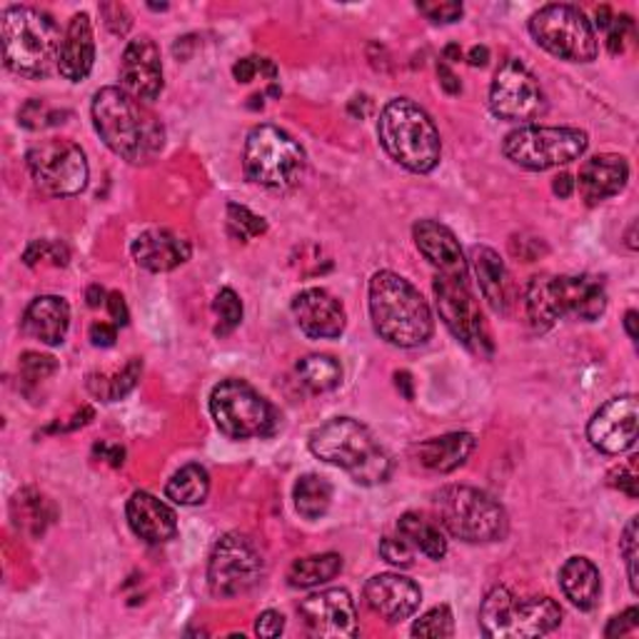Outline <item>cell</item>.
Returning a JSON list of instances; mask_svg holds the SVG:
<instances>
[{"label":"cell","mask_w":639,"mask_h":639,"mask_svg":"<svg viewBox=\"0 0 639 639\" xmlns=\"http://www.w3.org/2000/svg\"><path fill=\"white\" fill-rule=\"evenodd\" d=\"M93 126L113 153L143 165L163 151L165 130L143 103L122 87H100L93 98Z\"/></svg>","instance_id":"obj_1"},{"label":"cell","mask_w":639,"mask_h":639,"mask_svg":"<svg viewBox=\"0 0 639 639\" xmlns=\"http://www.w3.org/2000/svg\"><path fill=\"white\" fill-rule=\"evenodd\" d=\"M370 318L375 332L395 347H419L433 338L430 305L417 287L392 270H380L370 280Z\"/></svg>","instance_id":"obj_2"},{"label":"cell","mask_w":639,"mask_h":639,"mask_svg":"<svg viewBox=\"0 0 639 639\" xmlns=\"http://www.w3.org/2000/svg\"><path fill=\"white\" fill-rule=\"evenodd\" d=\"M315 458L345 470L357 485L375 487L388 483L392 460L370 427L353 417H332L310 435Z\"/></svg>","instance_id":"obj_3"},{"label":"cell","mask_w":639,"mask_h":639,"mask_svg":"<svg viewBox=\"0 0 639 639\" xmlns=\"http://www.w3.org/2000/svg\"><path fill=\"white\" fill-rule=\"evenodd\" d=\"M524 310L535 332H547L557 320H600L607 310L605 280L594 275H535L524 291Z\"/></svg>","instance_id":"obj_4"},{"label":"cell","mask_w":639,"mask_h":639,"mask_svg":"<svg viewBox=\"0 0 639 639\" xmlns=\"http://www.w3.org/2000/svg\"><path fill=\"white\" fill-rule=\"evenodd\" d=\"M3 60L8 70L23 78H48L58 70L63 35L52 15L38 8L11 5L0 15Z\"/></svg>","instance_id":"obj_5"},{"label":"cell","mask_w":639,"mask_h":639,"mask_svg":"<svg viewBox=\"0 0 639 639\" xmlns=\"http://www.w3.org/2000/svg\"><path fill=\"white\" fill-rule=\"evenodd\" d=\"M380 143L392 161L410 173H430L442 155V140L435 120L415 100L395 98L384 105L378 122Z\"/></svg>","instance_id":"obj_6"},{"label":"cell","mask_w":639,"mask_h":639,"mask_svg":"<svg viewBox=\"0 0 639 639\" xmlns=\"http://www.w3.org/2000/svg\"><path fill=\"white\" fill-rule=\"evenodd\" d=\"M245 178L268 190H291L300 186L308 155L283 128L262 122L250 130L242 153Z\"/></svg>","instance_id":"obj_7"},{"label":"cell","mask_w":639,"mask_h":639,"mask_svg":"<svg viewBox=\"0 0 639 639\" xmlns=\"http://www.w3.org/2000/svg\"><path fill=\"white\" fill-rule=\"evenodd\" d=\"M440 524L468 545H487L507 535V512L493 495L477 487L450 485L435 495Z\"/></svg>","instance_id":"obj_8"},{"label":"cell","mask_w":639,"mask_h":639,"mask_svg":"<svg viewBox=\"0 0 639 639\" xmlns=\"http://www.w3.org/2000/svg\"><path fill=\"white\" fill-rule=\"evenodd\" d=\"M563 623V610L549 597L520 600L507 588L487 592L480 607V627L493 639H532L555 632Z\"/></svg>","instance_id":"obj_9"},{"label":"cell","mask_w":639,"mask_h":639,"mask_svg":"<svg viewBox=\"0 0 639 639\" xmlns=\"http://www.w3.org/2000/svg\"><path fill=\"white\" fill-rule=\"evenodd\" d=\"M590 138L580 128L522 126L505 138L502 153L524 170H553L588 153Z\"/></svg>","instance_id":"obj_10"},{"label":"cell","mask_w":639,"mask_h":639,"mask_svg":"<svg viewBox=\"0 0 639 639\" xmlns=\"http://www.w3.org/2000/svg\"><path fill=\"white\" fill-rule=\"evenodd\" d=\"M210 413H213L217 430L230 440L268 437L277 427L275 407L252 384L238 378L215 384L210 395Z\"/></svg>","instance_id":"obj_11"},{"label":"cell","mask_w":639,"mask_h":639,"mask_svg":"<svg viewBox=\"0 0 639 639\" xmlns=\"http://www.w3.org/2000/svg\"><path fill=\"white\" fill-rule=\"evenodd\" d=\"M530 33L540 48L567 63H592L597 58V35L594 25L580 8L553 3L540 8L530 17Z\"/></svg>","instance_id":"obj_12"},{"label":"cell","mask_w":639,"mask_h":639,"mask_svg":"<svg viewBox=\"0 0 639 639\" xmlns=\"http://www.w3.org/2000/svg\"><path fill=\"white\" fill-rule=\"evenodd\" d=\"M437 312L454 338L470 353L480 357L493 355V338L480 310V303L470 287V275H440L435 277Z\"/></svg>","instance_id":"obj_13"},{"label":"cell","mask_w":639,"mask_h":639,"mask_svg":"<svg viewBox=\"0 0 639 639\" xmlns=\"http://www.w3.org/2000/svg\"><path fill=\"white\" fill-rule=\"evenodd\" d=\"M28 170L35 188L50 198H73L87 186L85 153L81 145L66 138H50L28 151Z\"/></svg>","instance_id":"obj_14"},{"label":"cell","mask_w":639,"mask_h":639,"mask_svg":"<svg viewBox=\"0 0 639 639\" xmlns=\"http://www.w3.org/2000/svg\"><path fill=\"white\" fill-rule=\"evenodd\" d=\"M265 563L248 535L230 532L213 547L208 563V584L215 597H238L262 580Z\"/></svg>","instance_id":"obj_15"},{"label":"cell","mask_w":639,"mask_h":639,"mask_svg":"<svg viewBox=\"0 0 639 639\" xmlns=\"http://www.w3.org/2000/svg\"><path fill=\"white\" fill-rule=\"evenodd\" d=\"M489 108L500 120L530 122L545 116V91L532 70L518 58H507L489 87Z\"/></svg>","instance_id":"obj_16"},{"label":"cell","mask_w":639,"mask_h":639,"mask_svg":"<svg viewBox=\"0 0 639 639\" xmlns=\"http://www.w3.org/2000/svg\"><path fill=\"white\" fill-rule=\"evenodd\" d=\"M639 405L635 395H619L607 400L588 425L590 442L605 454H623L637 442Z\"/></svg>","instance_id":"obj_17"},{"label":"cell","mask_w":639,"mask_h":639,"mask_svg":"<svg viewBox=\"0 0 639 639\" xmlns=\"http://www.w3.org/2000/svg\"><path fill=\"white\" fill-rule=\"evenodd\" d=\"M300 617L315 637L350 639L357 637V610L347 590H326L300 602Z\"/></svg>","instance_id":"obj_18"},{"label":"cell","mask_w":639,"mask_h":639,"mask_svg":"<svg viewBox=\"0 0 639 639\" xmlns=\"http://www.w3.org/2000/svg\"><path fill=\"white\" fill-rule=\"evenodd\" d=\"M122 91L140 103H153L163 93V58L151 35L130 40L120 63Z\"/></svg>","instance_id":"obj_19"},{"label":"cell","mask_w":639,"mask_h":639,"mask_svg":"<svg viewBox=\"0 0 639 639\" xmlns=\"http://www.w3.org/2000/svg\"><path fill=\"white\" fill-rule=\"evenodd\" d=\"M293 315L297 328L312 340L340 338L347 326L343 303L322 287H308L293 300Z\"/></svg>","instance_id":"obj_20"},{"label":"cell","mask_w":639,"mask_h":639,"mask_svg":"<svg viewBox=\"0 0 639 639\" xmlns=\"http://www.w3.org/2000/svg\"><path fill=\"white\" fill-rule=\"evenodd\" d=\"M365 600L388 623H402L419 610L423 590L402 575H375L365 584Z\"/></svg>","instance_id":"obj_21"},{"label":"cell","mask_w":639,"mask_h":639,"mask_svg":"<svg viewBox=\"0 0 639 639\" xmlns=\"http://www.w3.org/2000/svg\"><path fill=\"white\" fill-rule=\"evenodd\" d=\"M133 260L151 273H170V270L186 265L190 260V240L186 235L170 230V227H153L140 233L133 240Z\"/></svg>","instance_id":"obj_22"},{"label":"cell","mask_w":639,"mask_h":639,"mask_svg":"<svg viewBox=\"0 0 639 639\" xmlns=\"http://www.w3.org/2000/svg\"><path fill=\"white\" fill-rule=\"evenodd\" d=\"M417 250L433 262L440 275H470L465 252L460 248L458 235L448 225L437 221H417L413 227Z\"/></svg>","instance_id":"obj_23"},{"label":"cell","mask_w":639,"mask_h":639,"mask_svg":"<svg viewBox=\"0 0 639 639\" xmlns=\"http://www.w3.org/2000/svg\"><path fill=\"white\" fill-rule=\"evenodd\" d=\"M128 524L135 535L147 542V545H163L178 535V518L163 500H157L155 495L138 489L128 500L126 507Z\"/></svg>","instance_id":"obj_24"},{"label":"cell","mask_w":639,"mask_h":639,"mask_svg":"<svg viewBox=\"0 0 639 639\" xmlns=\"http://www.w3.org/2000/svg\"><path fill=\"white\" fill-rule=\"evenodd\" d=\"M95 63V35L87 13H75L70 17L63 33V48H60L58 73L70 83H81L91 75Z\"/></svg>","instance_id":"obj_25"},{"label":"cell","mask_w":639,"mask_h":639,"mask_svg":"<svg viewBox=\"0 0 639 639\" xmlns=\"http://www.w3.org/2000/svg\"><path fill=\"white\" fill-rule=\"evenodd\" d=\"M629 180L627 157L602 153L590 157L580 170V192L590 205H597L617 192H623Z\"/></svg>","instance_id":"obj_26"},{"label":"cell","mask_w":639,"mask_h":639,"mask_svg":"<svg viewBox=\"0 0 639 639\" xmlns=\"http://www.w3.org/2000/svg\"><path fill=\"white\" fill-rule=\"evenodd\" d=\"M70 328V305L58 295H40L25 308L23 330L25 335L43 345H63Z\"/></svg>","instance_id":"obj_27"},{"label":"cell","mask_w":639,"mask_h":639,"mask_svg":"<svg viewBox=\"0 0 639 639\" xmlns=\"http://www.w3.org/2000/svg\"><path fill=\"white\" fill-rule=\"evenodd\" d=\"M470 262L480 283V293H483L487 305L497 315H505L512 305V280L502 258L493 248L475 245L470 252Z\"/></svg>","instance_id":"obj_28"},{"label":"cell","mask_w":639,"mask_h":639,"mask_svg":"<svg viewBox=\"0 0 639 639\" xmlns=\"http://www.w3.org/2000/svg\"><path fill=\"white\" fill-rule=\"evenodd\" d=\"M475 448V435L450 433L442 437H430V440L417 445V460L419 465L433 472H452L465 465Z\"/></svg>","instance_id":"obj_29"},{"label":"cell","mask_w":639,"mask_h":639,"mask_svg":"<svg viewBox=\"0 0 639 639\" xmlns=\"http://www.w3.org/2000/svg\"><path fill=\"white\" fill-rule=\"evenodd\" d=\"M559 588L577 610L590 612L597 607L602 594V577L597 565L588 557H570L559 570Z\"/></svg>","instance_id":"obj_30"},{"label":"cell","mask_w":639,"mask_h":639,"mask_svg":"<svg viewBox=\"0 0 639 639\" xmlns=\"http://www.w3.org/2000/svg\"><path fill=\"white\" fill-rule=\"evenodd\" d=\"M343 572V557L335 553L326 555H310L303 559H295L287 570V582L297 590H310L318 584H326Z\"/></svg>","instance_id":"obj_31"},{"label":"cell","mask_w":639,"mask_h":639,"mask_svg":"<svg viewBox=\"0 0 639 639\" xmlns=\"http://www.w3.org/2000/svg\"><path fill=\"white\" fill-rule=\"evenodd\" d=\"M398 532L402 540H407L410 545L419 549L425 557L430 559H442L448 555V540H445L442 530L437 528L435 522L419 518L415 512L402 514L398 522Z\"/></svg>","instance_id":"obj_32"},{"label":"cell","mask_w":639,"mask_h":639,"mask_svg":"<svg viewBox=\"0 0 639 639\" xmlns=\"http://www.w3.org/2000/svg\"><path fill=\"white\" fill-rule=\"evenodd\" d=\"M295 510L305 520L326 518L332 505V485L320 475H303L293 489Z\"/></svg>","instance_id":"obj_33"},{"label":"cell","mask_w":639,"mask_h":639,"mask_svg":"<svg viewBox=\"0 0 639 639\" xmlns=\"http://www.w3.org/2000/svg\"><path fill=\"white\" fill-rule=\"evenodd\" d=\"M210 493V475L203 465H186L180 468L170 477L168 487H165V495L168 500L182 507H196L203 505Z\"/></svg>","instance_id":"obj_34"},{"label":"cell","mask_w":639,"mask_h":639,"mask_svg":"<svg viewBox=\"0 0 639 639\" xmlns=\"http://www.w3.org/2000/svg\"><path fill=\"white\" fill-rule=\"evenodd\" d=\"M140 372H143V363H140L138 357H133V360H128V365L118 372L91 375V378H87V390L103 402H118L135 388L140 380Z\"/></svg>","instance_id":"obj_35"},{"label":"cell","mask_w":639,"mask_h":639,"mask_svg":"<svg viewBox=\"0 0 639 639\" xmlns=\"http://www.w3.org/2000/svg\"><path fill=\"white\" fill-rule=\"evenodd\" d=\"M297 375L312 392H330L343 382V365L332 355H308L297 363Z\"/></svg>","instance_id":"obj_36"},{"label":"cell","mask_w":639,"mask_h":639,"mask_svg":"<svg viewBox=\"0 0 639 639\" xmlns=\"http://www.w3.org/2000/svg\"><path fill=\"white\" fill-rule=\"evenodd\" d=\"M227 230H230L233 238L248 242L250 238H258V235L268 233L265 217H260L248 210L245 205L230 203L227 205Z\"/></svg>","instance_id":"obj_37"},{"label":"cell","mask_w":639,"mask_h":639,"mask_svg":"<svg viewBox=\"0 0 639 639\" xmlns=\"http://www.w3.org/2000/svg\"><path fill=\"white\" fill-rule=\"evenodd\" d=\"M213 310L217 315L215 335H221V338L230 335V332L242 322V303L238 293L230 291V287H223V291L215 295Z\"/></svg>","instance_id":"obj_38"},{"label":"cell","mask_w":639,"mask_h":639,"mask_svg":"<svg viewBox=\"0 0 639 639\" xmlns=\"http://www.w3.org/2000/svg\"><path fill=\"white\" fill-rule=\"evenodd\" d=\"M70 260V250L68 245L60 240H33L28 248L23 252V262L28 268L40 265V262H50L56 268H66Z\"/></svg>","instance_id":"obj_39"},{"label":"cell","mask_w":639,"mask_h":639,"mask_svg":"<svg viewBox=\"0 0 639 639\" xmlns=\"http://www.w3.org/2000/svg\"><path fill=\"white\" fill-rule=\"evenodd\" d=\"M454 635V617L448 605H440L427 612L413 625V637H430V639H442Z\"/></svg>","instance_id":"obj_40"},{"label":"cell","mask_w":639,"mask_h":639,"mask_svg":"<svg viewBox=\"0 0 639 639\" xmlns=\"http://www.w3.org/2000/svg\"><path fill=\"white\" fill-rule=\"evenodd\" d=\"M68 113L63 110H50L43 100H28L17 113V122H21L23 128L28 130H40V128H48V126H58V122H63V118Z\"/></svg>","instance_id":"obj_41"},{"label":"cell","mask_w":639,"mask_h":639,"mask_svg":"<svg viewBox=\"0 0 639 639\" xmlns=\"http://www.w3.org/2000/svg\"><path fill=\"white\" fill-rule=\"evenodd\" d=\"M637 518H632L627 522V528H625V535H623V540H619V553H623V557H625V563H627V575H629V588H632V592L637 594L639 592V575H637V545H639V540H637Z\"/></svg>","instance_id":"obj_42"},{"label":"cell","mask_w":639,"mask_h":639,"mask_svg":"<svg viewBox=\"0 0 639 639\" xmlns=\"http://www.w3.org/2000/svg\"><path fill=\"white\" fill-rule=\"evenodd\" d=\"M56 370H58V363H56V357H50V355L25 353L21 357V375L31 382L46 380L50 378V375H56Z\"/></svg>","instance_id":"obj_43"},{"label":"cell","mask_w":639,"mask_h":639,"mask_svg":"<svg viewBox=\"0 0 639 639\" xmlns=\"http://www.w3.org/2000/svg\"><path fill=\"white\" fill-rule=\"evenodd\" d=\"M380 555L384 563L395 565V567H413L415 563V553L413 545L402 537H384L380 542Z\"/></svg>","instance_id":"obj_44"},{"label":"cell","mask_w":639,"mask_h":639,"mask_svg":"<svg viewBox=\"0 0 639 639\" xmlns=\"http://www.w3.org/2000/svg\"><path fill=\"white\" fill-rule=\"evenodd\" d=\"M258 73H265L268 78H275L277 70L270 63L268 58H240L238 63L233 66V78L238 83H252Z\"/></svg>","instance_id":"obj_45"},{"label":"cell","mask_w":639,"mask_h":639,"mask_svg":"<svg viewBox=\"0 0 639 639\" xmlns=\"http://www.w3.org/2000/svg\"><path fill=\"white\" fill-rule=\"evenodd\" d=\"M417 11L423 13L427 21L433 23H454L465 13L462 3H440V0H430V3H417Z\"/></svg>","instance_id":"obj_46"},{"label":"cell","mask_w":639,"mask_h":639,"mask_svg":"<svg viewBox=\"0 0 639 639\" xmlns=\"http://www.w3.org/2000/svg\"><path fill=\"white\" fill-rule=\"evenodd\" d=\"M100 13L105 17V25H108V31L113 35H126L130 31V25H133V21H130V13L126 5L120 3H108L100 8Z\"/></svg>","instance_id":"obj_47"},{"label":"cell","mask_w":639,"mask_h":639,"mask_svg":"<svg viewBox=\"0 0 639 639\" xmlns=\"http://www.w3.org/2000/svg\"><path fill=\"white\" fill-rule=\"evenodd\" d=\"M629 31H632V17L629 15H619L612 21V25L607 28V48L612 56H617V52L625 50V40Z\"/></svg>","instance_id":"obj_48"},{"label":"cell","mask_w":639,"mask_h":639,"mask_svg":"<svg viewBox=\"0 0 639 639\" xmlns=\"http://www.w3.org/2000/svg\"><path fill=\"white\" fill-rule=\"evenodd\" d=\"M639 627V610L629 607L625 610L619 617H612V623L607 625L605 635L607 637H623V635H635Z\"/></svg>","instance_id":"obj_49"},{"label":"cell","mask_w":639,"mask_h":639,"mask_svg":"<svg viewBox=\"0 0 639 639\" xmlns=\"http://www.w3.org/2000/svg\"><path fill=\"white\" fill-rule=\"evenodd\" d=\"M256 632L260 637H280L285 632V617L275 610L262 612V615L258 617V623H256Z\"/></svg>","instance_id":"obj_50"},{"label":"cell","mask_w":639,"mask_h":639,"mask_svg":"<svg viewBox=\"0 0 639 639\" xmlns=\"http://www.w3.org/2000/svg\"><path fill=\"white\" fill-rule=\"evenodd\" d=\"M610 485L623 489L625 495L629 497H637V472L632 468H617L615 472L610 475Z\"/></svg>","instance_id":"obj_51"},{"label":"cell","mask_w":639,"mask_h":639,"mask_svg":"<svg viewBox=\"0 0 639 639\" xmlns=\"http://www.w3.org/2000/svg\"><path fill=\"white\" fill-rule=\"evenodd\" d=\"M118 338V328L110 322H93L91 326V343L95 347H110Z\"/></svg>","instance_id":"obj_52"},{"label":"cell","mask_w":639,"mask_h":639,"mask_svg":"<svg viewBox=\"0 0 639 639\" xmlns=\"http://www.w3.org/2000/svg\"><path fill=\"white\" fill-rule=\"evenodd\" d=\"M105 305H108V310H110V318L116 320V326H128V320H130V312H128L126 297H122L120 293H110V295H108V300H105Z\"/></svg>","instance_id":"obj_53"},{"label":"cell","mask_w":639,"mask_h":639,"mask_svg":"<svg viewBox=\"0 0 639 639\" xmlns=\"http://www.w3.org/2000/svg\"><path fill=\"white\" fill-rule=\"evenodd\" d=\"M437 78H440L442 91L448 93V95H460L462 93L460 78L452 73V68L448 63H437Z\"/></svg>","instance_id":"obj_54"},{"label":"cell","mask_w":639,"mask_h":639,"mask_svg":"<svg viewBox=\"0 0 639 639\" xmlns=\"http://www.w3.org/2000/svg\"><path fill=\"white\" fill-rule=\"evenodd\" d=\"M95 452H100L103 458L108 460L113 468H120L122 462H126V460H122V458H126V450L116 448V445H105V442L103 445H95Z\"/></svg>","instance_id":"obj_55"},{"label":"cell","mask_w":639,"mask_h":639,"mask_svg":"<svg viewBox=\"0 0 639 639\" xmlns=\"http://www.w3.org/2000/svg\"><path fill=\"white\" fill-rule=\"evenodd\" d=\"M395 384H398V390L402 392V398H405V400H413V398H415V390H413V375H410L407 370L395 372Z\"/></svg>","instance_id":"obj_56"},{"label":"cell","mask_w":639,"mask_h":639,"mask_svg":"<svg viewBox=\"0 0 639 639\" xmlns=\"http://www.w3.org/2000/svg\"><path fill=\"white\" fill-rule=\"evenodd\" d=\"M553 190H555V196H559V198H570V196H572V190H575L572 175L563 173V175H559V178H555Z\"/></svg>","instance_id":"obj_57"},{"label":"cell","mask_w":639,"mask_h":639,"mask_svg":"<svg viewBox=\"0 0 639 639\" xmlns=\"http://www.w3.org/2000/svg\"><path fill=\"white\" fill-rule=\"evenodd\" d=\"M85 300H87V308H100V305L108 300V293H105L100 285H91L85 293Z\"/></svg>","instance_id":"obj_58"},{"label":"cell","mask_w":639,"mask_h":639,"mask_svg":"<svg viewBox=\"0 0 639 639\" xmlns=\"http://www.w3.org/2000/svg\"><path fill=\"white\" fill-rule=\"evenodd\" d=\"M468 60H470V66H475V68H485V66H487V60H489V50H487L485 46H475V48L470 50Z\"/></svg>","instance_id":"obj_59"},{"label":"cell","mask_w":639,"mask_h":639,"mask_svg":"<svg viewBox=\"0 0 639 639\" xmlns=\"http://www.w3.org/2000/svg\"><path fill=\"white\" fill-rule=\"evenodd\" d=\"M625 328H627L629 340H637V310H629L625 315Z\"/></svg>","instance_id":"obj_60"},{"label":"cell","mask_w":639,"mask_h":639,"mask_svg":"<svg viewBox=\"0 0 639 639\" xmlns=\"http://www.w3.org/2000/svg\"><path fill=\"white\" fill-rule=\"evenodd\" d=\"M612 21H615V17H612V11H610L607 5H602L600 11H597V25H600L602 31H607L610 25H612Z\"/></svg>","instance_id":"obj_61"},{"label":"cell","mask_w":639,"mask_h":639,"mask_svg":"<svg viewBox=\"0 0 639 639\" xmlns=\"http://www.w3.org/2000/svg\"><path fill=\"white\" fill-rule=\"evenodd\" d=\"M442 56H445V60H450V63H460L462 50H460V46H448V48H445Z\"/></svg>","instance_id":"obj_62"},{"label":"cell","mask_w":639,"mask_h":639,"mask_svg":"<svg viewBox=\"0 0 639 639\" xmlns=\"http://www.w3.org/2000/svg\"><path fill=\"white\" fill-rule=\"evenodd\" d=\"M635 230H637V223H632V227H629V233H627V245L632 250H637V240H635Z\"/></svg>","instance_id":"obj_63"}]
</instances>
